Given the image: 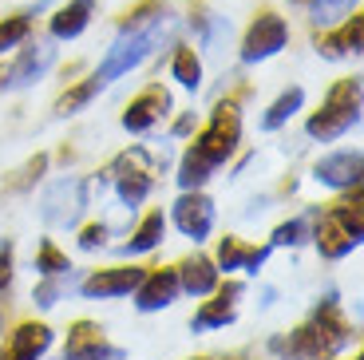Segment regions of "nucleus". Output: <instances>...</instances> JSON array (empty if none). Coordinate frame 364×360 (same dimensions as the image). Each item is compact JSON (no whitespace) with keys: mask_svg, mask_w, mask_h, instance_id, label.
<instances>
[{"mask_svg":"<svg viewBox=\"0 0 364 360\" xmlns=\"http://www.w3.org/2000/svg\"><path fill=\"white\" fill-rule=\"evenodd\" d=\"M103 341V329L100 324H91V321H80L72 329V337H68V349L64 352H80V349H91V344H100Z\"/></svg>","mask_w":364,"mask_h":360,"instance_id":"cd10ccee","label":"nucleus"},{"mask_svg":"<svg viewBox=\"0 0 364 360\" xmlns=\"http://www.w3.org/2000/svg\"><path fill=\"white\" fill-rule=\"evenodd\" d=\"M166 28H171L166 12H159V16H155V20H146V24H123V32H119V40L107 48V55H103V63L95 68L91 83L103 91L107 83H115L119 75H127L131 68H139L146 55L155 52L159 40L166 36Z\"/></svg>","mask_w":364,"mask_h":360,"instance_id":"f257e3e1","label":"nucleus"},{"mask_svg":"<svg viewBox=\"0 0 364 360\" xmlns=\"http://www.w3.org/2000/svg\"><path fill=\"white\" fill-rule=\"evenodd\" d=\"M87 206V182L83 179H60L44 198H40V214L52 226H75V218Z\"/></svg>","mask_w":364,"mask_h":360,"instance_id":"39448f33","label":"nucleus"},{"mask_svg":"<svg viewBox=\"0 0 364 360\" xmlns=\"http://www.w3.org/2000/svg\"><path fill=\"white\" fill-rule=\"evenodd\" d=\"M171 75L182 83V88H198L202 83V63H198V55H194V48H178L174 52V60H171Z\"/></svg>","mask_w":364,"mask_h":360,"instance_id":"412c9836","label":"nucleus"},{"mask_svg":"<svg viewBox=\"0 0 364 360\" xmlns=\"http://www.w3.org/2000/svg\"><path fill=\"white\" fill-rule=\"evenodd\" d=\"M28 16H12V20H4V24H0V55L9 52V48H16L20 40L28 36Z\"/></svg>","mask_w":364,"mask_h":360,"instance_id":"c85d7f7f","label":"nucleus"},{"mask_svg":"<svg viewBox=\"0 0 364 360\" xmlns=\"http://www.w3.org/2000/svg\"><path fill=\"white\" fill-rule=\"evenodd\" d=\"M166 107H171V95H166L163 88H146L143 95H139V100L127 107L123 127H127L131 135H143V131H151V127L166 115Z\"/></svg>","mask_w":364,"mask_h":360,"instance_id":"f8f14e48","label":"nucleus"},{"mask_svg":"<svg viewBox=\"0 0 364 360\" xmlns=\"http://www.w3.org/2000/svg\"><path fill=\"white\" fill-rule=\"evenodd\" d=\"M12 285V242H0V293Z\"/></svg>","mask_w":364,"mask_h":360,"instance_id":"473e14b6","label":"nucleus"},{"mask_svg":"<svg viewBox=\"0 0 364 360\" xmlns=\"http://www.w3.org/2000/svg\"><path fill=\"white\" fill-rule=\"evenodd\" d=\"M210 171H214V166H210L198 151H186V159H182V166H178V186L182 190H198L202 182L210 179Z\"/></svg>","mask_w":364,"mask_h":360,"instance_id":"4be33fe9","label":"nucleus"},{"mask_svg":"<svg viewBox=\"0 0 364 360\" xmlns=\"http://www.w3.org/2000/svg\"><path fill=\"white\" fill-rule=\"evenodd\" d=\"M237 297H242V285H237V281H230L218 297L206 301V305L194 313L191 329H194V333H210V329H222V324H230V321H234V301H237Z\"/></svg>","mask_w":364,"mask_h":360,"instance_id":"dca6fc26","label":"nucleus"},{"mask_svg":"<svg viewBox=\"0 0 364 360\" xmlns=\"http://www.w3.org/2000/svg\"><path fill=\"white\" fill-rule=\"evenodd\" d=\"M163 234H166V218H163V210H151V214H146L143 222H139V230L131 234V242L119 245V253H127V258L151 253L159 242H163Z\"/></svg>","mask_w":364,"mask_h":360,"instance_id":"a211bd4d","label":"nucleus"},{"mask_svg":"<svg viewBox=\"0 0 364 360\" xmlns=\"http://www.w3.org/2000/svg\"><path fill=\"white\" fill-rule=\"evenodd\" d=\"M0 91H4V72H0Z\"/></svg>","mask_w":364,"mask_h":360,"instance_id":"f704fd0d","label":"nucleus"},{"mask_svg":"<svg viewBox=\"0 0 364 360\" xmlns=\"http://www.w3.org/2000/svg\"><path fill=\"white\" fill-rule=\"evenodd\" d=\"M360 234H364V214H360V186H356L353 198L337 202V206L321 218V230L313 238H317L321 258L337 261V258H345V253H353L356 245H360Z\"/></svg>","mask_w":364,"mask_h":360,"instance_id":"f03ea898","label":"nucleus"},{"mask_svg":"<svg viewBox=\"0 0 364 360\" xmlns=\"http://www.w3.org/2000/svg\"><path fill=\"white\" fill-rule=\"evenodd\" d=\"M174 226H178L182 234L191 238L194 245L206 242L210 230H214V202L206 198V194H194V190H186L178 202H174Z\"/></svg>","mask_w":364,"mask_h":360,"instance_id":"0eeeda50","label":"nucleus"},{"mask_svg":"<svg viewBox=\"0 0 364 360\" xmlns=\"http://www.w3.org/2000/svg\"><path fill=\"white\" fill-rule=\"evenodd\" d=\"M353 9H356V0H317L309 16L317 28H328V24H337V20L353 16Z\"/></svg>","mask_w":364,"mask_h":360,"instance_id":"5701e85b","label":"nucleus"},{"mask_svg":"<svg viewBox=\"0 0 364 360\" xmlns=\"http://www.w3.org/2000/svg\"><path fill=\"white\" fill-rule=\"evenodd\" d=\"M151 186H155V179L146 171V154L131 151L127 159H123V171L115 174V190H119V198H123V206H139V202L151 194Z\"/></svg>","mask_w":364,"mask_h":360,"instance_id":"9b49d317","label":"nucleus"},{"mask_svg":"<svg viewBox=\"0 0 364 360\" xmlns=\"http://www.w3.org/2000/svg\"><path fill=\"white\" fill-rule=\"evenodd\" d=\"M360 171H364L360 151L325 154V159L313 166V174H317L321 186H333V190H356V186H360Z\"/></svg>","mask_w":364,"mask_h":360,"instance_id":"1a4fd4ad","label":"nucleus"},{"mask_svg":"<svg viewBox=\"0 0 364 360\" xmlns=\"http://www.w3.org/2000/svg\"><path fill=\"white\" fill-rule=\"evenodd\" d=\"M60 360H123V349H111L107 341L91 344V349H80V352H64Z\"/></svg>","mask_w":364,"mask_h":360,"instance_id":"7c9ffc66","label":"nucleus"},{"mask_svg":"<svg viewBox=\"0 0 364 360\" xmlns=\"http://www.w3.org/2000/svg\"><path fill=\"white\" fill-rule=\"evenodd\" d=\"M356 123H360V80H341L337 88L328 91L325 107L305 123V131H309V139L333 143V139H341Z\"/></svg>","mask_w":364,"mask_h":360,"instance_id":"7ed1b4c3","label":"nucleus"},{"mask_svg":"<svg viewBox=\"0 0 364 360\" xmlns=\"http://www.w3.org/2000/svg\"><path fill=\"white\" fill-rule=\"evenodd\" d=\"M218 265L210 258H202V253H194V258H186L178 265V289L182 293H191V297H210L214 289H218Z\"/></svg>","mask_w":364,"mask_h":360,"instance_id":"2eb2a0df","label":"nucleus"},{"mask_svg":"<svg viewBox=\"0 0 364 360\" xmlns=\"http://www.w3.org/2000/svg\"><path fill=\"white\" fill-rule=\"evenodd\" d=\"M237 139H242V119H237V107H234V103H218V107H214V119H210V127L194 139L191 151H198L210 166H222V162L237 151Z\"/></svg>","mask_w":364,"mask_h":360,"instance_id":"20e7f679","label":"nucleus"},{"mask_svg":"<svg viewBox=\"0 0 364 360\" xmlns=\"http://www.w3.org/2000/svg\"><path fill=\"white\" fill-rule=\"evenodd\" d=\"M360 32H364V20L360 16H353V24L345 28V36L341 40H328L321 52L325 55H341V52H360Z\"/></svg>","mask_w":364,"mask_h":360,"instance_id":"393cba45","label":"nucleus"},{"mask_svg":"<svg viewBox=\"0 0 364 360\" xmlns=\"http://www.w3.org/2000/svg\"><path fill=\"white\" fill-rule=\"evenodd\" d=\"M64 270H72L64 253L55 250L52 242H40V253H36V273H44V277H52V273H64Z\"/></svg>","mask_w":364,"mask_h":360,"instance_id":"a878e982","label":"nucleus"},{"mask_svg":"<svg viewBox=\"0 0 364 360\" xmlns=\"http://www.w3.org/2000/svg\"><path fill=\"white\" fill-rule=\"evenodd\" d=\"M194 127V115H182L178 123H174V135H186V131H191Z\"/></svg>","mask_w":364,"mask_h":360,"instance_id":"72a5a7b5","label":"nucleus"},{"mask_svg":"<svg viewBox=\"0 0 364 360\" xmlns=\"http://www.w3.org/2000/svg\"><path fill=\"white\" fill-rule=\"evenodd\" d=\"M64 289H72V270L52 273V281H44V285L36 289V305H40V309H52L55 301L64 297Z\"/></svg>","mask_w":364,"mask_h":360,"instance_id":"b1692460","label":"nucleus"},{"mask_svg":"<svg viewBox=\"0 0 364 360\" xmlns=\"http://www.w3.org/2000/svg\"><path fill=\"white\" fill-rule=\"evenodd\" d=\"M265 258H269V245H262V250H250V245H242L237 238H226L218 250V265L226 273L234 270H246V273H257L265 265Z\"/></svg>","mask_w":364,"mask_h":360,"instance_id":"f3484780","label":"nucleus"},{"mask_svg":"<svg viewBox=\"0 0 364 360\" xmlns=\"http://www.w3.org/2000/svg\"><path fill=\"white\" fill-rule=\"evenodd\" d=\"M52 63H55V48L52 44L28 48V52L16 60V68L4 75V88H32L36 80H44V75H48V68H52Z\"/></svg>","mask_w":364,"mask_h":360,"instance_id":"4468645a","label":"nucleus"},{"mask_svg":"<svg viewBox=\"0 0 364 360\" xmlns=\"http://www.w3.org/2000/svg\"><path fill=\"white\" fill-rule=\"evenodd\" d=\"M52 349V329L48 324H20L0 349V360H40Z\"/></svg>","mask_w":364,"mask_h":360,"instance_id":"ddd939ff","label":"nucleus"},{"mask_svg":"<svg viewBox=\"0 0 364 360\" xmlns=\"http://www.w3.org/2000/svg\"><path fill=\"white\" fill-rule=\"evenodd\" d=\"M301 103H305V91H301V88L282 91V95L273 100V107L262 115V131H277V127H285V123H289V119L301 111Z\"/></svg>","mask_w":364,"mask_h":360,"instance_id":"aec40b11","label":"nucleus"},{"mask_svg":"<svg viewBox=\"0 0 364 360\" xmlns=\"http://www.w3.org/2000/svg\"><path fill=\"white\" fill-rule=\"evenodd\" d=\"M91 12H95V0H72L68 9H60L52 16V36L55 40H75L83 28L91 24Z\"/></svg>","mask_w":364,"mask_h":360,"instance_id":"6ab92c4d","label":"nucleus"},{"mask_svg":"<svg viewBox=\"0 0 364 360\" xmlns=\"http://www.w3.org/2000/svg\"><path fill=\"white\" fill-rule=\"evenodd\" d=\"M305 238H309V218H293L273 230V245H301Z\"/></svg>","mask_w":364,"mask_h":360,"instance_id":"bb28decb","label":"nucleus"},{"mask_svg":"<svg viewBox=\"0 0 364 360\" xmlns=\"http://www.w3.org/2000/svg\"><path fill=\"white\" fill-rule=\"evenodd\" d=\"M103 242H107V226H103V222L87 226V230L80 234V245H83V250H100Z\"/></svg>","mask_w":364,"mask_h":360,"instance_id":"2f4dec72","label":"nucleus"},{"mask_svg":"<svg viewBox=\"0 0 364 360\" xmlns=\"http://www.w3.org/2000/svg\"><path fill=\"white\" fill-rule=\"evenodd\" d=\"M95 91H100V88H95L91 80H87V83H80L75 91H68L64 100L55 103V111H60V115H75V111H80L83 103H91V95H95Z\"/></svg>","mask_w":364,"mask_h":360,"instance_id":"c756f323","label":"nucleus"},{"mask_svg":"<svg viewBox=\"0 0 364 360\" xmlns=\"http://www.w3.org/2000/svg\"><path fill=\"white\" fill-rule=\"evenodd\" d=\"M313 360H328V356H313Z\"/></svg>","mask_w":364,"mask_h":360,"instance_id":"c9c22d12","label":"nucleus"},{"mask_svg":"<svg viewBox=\"0 0 364 360\" xmlns=\"http://www.w3.org/2000/svg\"><path fill=\"white\" fill-rule=\"evenodd\" d=\"M285 40H289V28H285L282 16H257L254 28L246 32V44H242V60L246 63H257V60H269V55H277L285 48Z\"/></svg>","mask_w":364,"mask_h":360,"instance_id":"423d86ee","label":"nucleus"},{"mask_svg":"<svg viewBox=\"0 0 364 360\" xmlns=\"http://www.w3.org/2000/svg\"><path fill=\"white\" fill-rule=\"evenodd\" d=\"M178 270H155V273H143V281H139L135 289V305L143 309V313H159V309L174 305V297H178Z\"/></svg>","mask_w":364,"mask_h":360,"instance_id":"9d476101","label":"nucleus"},{"mask_svg":"<svg viewBox=\"0 0 364 360\" xmlns=\"http://www.w3.org/2000/svg\"><path fill=\"white\" fill-rule=\"evenodd\" d=\"M146 270H139V265H115V270H100L91 273L87 281H83V297L91 301H107V297H127V293H135L139 281H143Z\"/></svg>","mask_w":364,"mask_h":360,"instance_id":"6e6552de","label":"nucleus"}]
</instances>
